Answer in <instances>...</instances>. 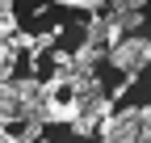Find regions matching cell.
Returning a JSON list of instances; mask_svg holds the SVG:
<instances>
[{
    "label": "cell",
    "mask_w": 151,
    "mask_h": 143,
    "mask_svg": "<svg viewBox=\"0 0 151 143\" xmlns=\"http://www.w3.org/2000/svg\"><path fill=\"white\" fill-rule=\"evenodd\" d=\"M105 63H113L122 76H139L143 67H151V38H122L113 51H105Z\"/></svg>",
    "instance_id": "6da1fadb"
},
{
    "label": "cell",
    "mask_w": 151,
    "mask_h": 143,
    "mask_svg": "<svg viewBox=\"0 0 151 143\" xmlns=\"http://www.w3.org/2000/svg\"><path fill=\"white\" fill-rule=\"evenodd\" d=\"M143 126H139V105H118L105 122H101V131L97 139L101 143H139Z\"/></svg>",
    "instance_id": "7a4b0ae2"
},
{
    "label": "cell",
    "mask_w": 151,
    "mask_h": 143,
    "mask_svg": "<svg viewBox=\"0 0 151 143\" xmlns=\"http://www.w3.org/2000/svg\"><path fill=\"white\" fill-rule=\"evenodd\" d=\"M105 63V51L92 46V42H80L71 51V72H80V76H97V67Z\"/></svg>",
    "instance_id": "3957f363"
},
{
    "label": "cell",
    "mask_w": 151,
    "mask_h": 143,
    "mask_svg": "<svg viewBox=\"0 0 151 143\" xmlns=\"http://www.w3.org/2000/svg\"><path fill=\"white\" fill-rule=\"evenodd\" d=\"M42 118H46V122H59V126H71V122L80 118V101H71V97L42 101Z\"/></svg>",
    "instance_id": "277c9868"
},
{
    "label": "cell",
    "mask_w": 151,
    "mask_h": 143,
    "mask_svg": "<svg viewBox=\"0 0 151 143\" xmlns=\"http://www.w3.org/2000/svg\"><path fill=\"white\" fill-rule=\"evenodd\" d=\"M84 42H92V46L105 51V17H88L84 21Z\"/></svg>",
    "instance_id": "5b68a950"
},
{
    "label": "cell",
    "mask_w": 151,
    "mask_h": 143,
    "mask_svg": "<svg viewBox=\"0 0 151 143\" xmlns=\"http://www.w3.org/2000/svg\"><path fill=\"white\" fill-rule=\"evenodd\" d=\"M42 126H46L42 118H25L21 131H17V139H21V143H38V139H42Z\"/></svg>",
    "instance_id": "8992f818"
},
{
    "label": "cell",
    "mask_w": 151,
    "mask_h": 143,
    "mask_svg": "<svg viewBox=\"0 0 151 143\" xmlns=\"http://www.w3.org/2000/svg\"><path fill=\"white\" fill-rule=\"evenodd\" d=\"M122 38H126V34H122V25H118V17H105V51H113Z\"/></svg>",
    "instance_id": "52a82bcc"
},
{
    "label": "cell",
    "mask_w": 151,
    "mask_h": 143,
    "mask_svg": "<svg viewBox=\"0 0 151 143\" xmlns=\"http://www.w3.org/2000/svg\"><path fill=\"white\" fill-rule=\"evenodd\" d=\"M50 55V72H71V51H46Z\"/></svg>",
    "instance_id": "ba28073f"
},
{
    "label": "cell",
    "mask_w": 151,
    "mask_h": 143,
    "mask_svg": "<svg viewBox=\"0 0 151 143\" xmlns=\"http://www.w3.org/2000/svg\"><path fill=\"white\" fill-rule=\"evenodd\" d=\"M71 135H76V139H92V135H97V126H92V122H88V118L80 114V118L71 122Z\"/></svg>",
    "instance_id": "9c48e42d"
},
{
    "label": "cell",
    "mask_w": 151,
    "mask_h": 143,
    "mask_svg": "<svg viewBox=\"0 0 151 143\" xmlns=\"http://www.w3.org/2000/svg\"><path fill=\"white\" fill-rule=\"evenodd\" d=\"M63 9H76V13H92V17L101 13V4H97V0H63Z\"/></svg>",
    "instance_id": "30bf717a"
},
{
    "label": "cell",
    "mask_w": 151,
    "mask_h": 143,
    "mask_svg": "<svg viewBox=\"0 0 151 143\" xmlns=\"http://www.w3.org/2000/svg\"><path fill=\"white\" fill-rule=\"evenodd\" d=\"M17 9H13V0H0V17H13Z\"/></svg>",
    "instance_id": "8fae6325"
},
{
    "label": "cell",
    "mask_w": 151,
    "mask_h": 143,
    "mask_svg": "<svg viewBox=\"0 0 151 143\" xmlns=\"http://www.w3.org/2000/svg\"><path fill=\"white\" fill-rule=\"evenodd\" d=\"M139 143H151V131H143V135H139Z\"/></svg>",
    "instance_id": "7c38bea8"
},
{
    "label": "cell",
    "mask_w": 151,
    "mask_h": 143,
    "mask_svg": "<svg viewBox=\"0 0 151 143\" xmlns=\"http://www.w3.org/2000/svg\"><path fill=\"white\" fill-rule=\"evenodd\" d=\"M38 143H46V139H38Z\"/></svg>",
    "instance_id": "4fadbf2b"
},
{
    "label": "cell",
    "mask_w": 151,
    "mask_h": 143,
    "mask_svg": "<svg viewBox=\"0 0 151 143\" xmlns=\"http://www.w3.org/2000/svg\"><path fill=\"white\" fill-rule=\"evenodd\" d=\"M147 25H151V17H147Z\"/></svg>",
    "instance_id": "5bb4252c"
}]
</instances>
